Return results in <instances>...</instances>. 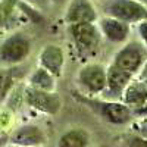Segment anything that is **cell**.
Instances as JSON below:
<instances>
[{
  "label": "cell",
  "instance_id": "cell-1",
  "mask_svg": "<svg viewBox=\"0 0 147 147\" xmlns=\"http://www.w3.org/2000/svg\"><path fill=\"white\" fill-rule=\"evenodd\" d=\"M99 7L105 16L125 24H138L147 19V6L137 0H99Z\"/></svg>",
  "mask_w": 147,
  "mask_h": 147
},
{
  "label": "cell",
  "instance_id": "cell-2",
  "mask_svg": "<svg viewBox=\"0 0 147 147\" xmlns=\"http://www.w3.org/2000/svg\"><path fill=\"white\" fill-rule=\"evenodd\" d=\"M71 38L81 56H90L96 53L100 46L102 34L94 24H75L69 25Z\"/></svg>",
  "mask_w": 147,
  "mask_h": 147
},
{
  "label": "cell",
  "instance_id": "cell-3",
  "mask_svg": "<svg viewBox=\"0 0 147 147\" xmlns=\"http://www.w3.org/2000/svg\"><path fill=\"white\" fill-rule=\"evenodd\" d=\"M147 60V55L144 50V46L136 41H131L125 44L121 50L115 55L112 65L121 71H125L131 75L138 74L140 69Z\"/></svg>",
  "mask_w": 147,
  "mask_h": 147
},
{
  "label": "cell",
  "instance_id": "cell-4",
  "mask_svg": "<svg viewBox=\"0 0 147 147\" xmlns=\"http://www.w3.org/2000/svg\"><path fill=\"white\" fill-rule=\"evenodd\" d=\"M31 52V43L24 34H13L0 46V60L7 65H16L24 62Z\"/></svg>",
  "mask_w": 147,
  "mask_h": 147
},
{
  "label": "cell",
  "instance_id": "cell-5",
  "mask_svg": "<svg viewBox=\"0 0 147 147\" xmlns=\"http://www.w3.org/2000/svg\"><path fill=\"white\" fill-rule=\"evenodd\" d=\"M77 81L88 94H100L106 90V68L102 63L84 65L77 75Z\"/></svg>",
  "mask_w": 147,
  "mask_h": 147
},
{
  "label": "cell",
  "instance_id": "cell-6",
  "mask_svg": "<svg viewBox=\"0 0 147 147\" xmlns=\"http://www.w3.org/2000/svg\"><path fill=\"white\" fill-rule=\"evenodd\" d=\"M24 102L28 106L40 110V112L49 113V115H55L59 112L60 109V99L55 93H49V91H41V90H35L28 87L24 93Z\"/></svg>",
  "mask_w": 147,
  "mask_h": 147
},
{
  "label": "cell",
  "instance_id": "cell-7",
  "mask_svg": "<svg viewBox=\"0 0 147 147\" xmlns=\"http://www.w3.org/2000/svg\"><path fill=\"white\" fill-rule=\"evenodd\" d=\"M97 18V9L91 0H71L65 12V19L69 25L94 24Z\"/></svg>",
  "mask_w": 147,
  "mask_h": 147
},
{
  "label": "cell",
  "instance_id": "cell-8",
  "mask_svg": "<svg viewBox=\"0 0 147 147\" xmlns=\"http://www.w3.org/2000/svg\"><path fill=\"white\" fill-rule=\"evenodd\" d=\"M96 105L97 112L100 113V116L115 125H122L127 124L132 119V112L128 106H125L122 102L116 100H109V102H91Z\"/></svg>",
  "mask_w": 147,
  "mask_h": 147
},
{
  "label": "cell",
  "instance_id": "cell-9",
  "mask_svg": "<svg viewBox=\"0 0 147 147\" xmlns=\"http://www.w3.org/2000/svg\"><path fill=\"white\" fill-rule=\"evenodd\" d=\"M38 63H40V68L47 71L55 78L60 77L63 71V63H65L63 50L56 44L44 46L38 55Z\"/></svg>",
  "mask_w": 147,
  "mask_h": 147
},
{
  "label": "cell",
  "instance_id": "cell-10",
  "mask_svg": "<svg viewBox=\"0 0 147 147\" xmlns=\"http://www.w3.org/2000/svg\"><path fill=\"white\" fill-rule=\"evenodd\" d=\"M121 97L122 103L128 106L134 115L147 103V85H144L140 80H131Z\"/></svg>",
  "mask_w": 147,
  "mask_h": 147
},
{
  "label": "cell",
  "instance_id": "cell-11",
  "mask_svg": "<svg viewBox=\"0 0 147 147\" xmlns=\"http://www.w3.org/2000/svg\"><path fill=\"white\" fill-rule=\"evenodd\" d=\"M99 31L112 43H124L128 40L129 35V25L125 22H121L113 18L103 16L99 19Z\"/></svg>",
  "mask_w": 147,
  "mask_h": 147
},
{
  "label": "cell",
  "instance_id": "cell-12",
  "mask_svg": "<svg viewBox=\"0 0 147 147\" xmlns=\"http://www.w3.org/2000/svg\"><path fill=\"white\" fill-rule=\"evenodd\" d=\"M132 75L125 71H121L116 66L110 65L106 69V90L105 94L110 97H121L124 90L127 88V85L131 82Z\"/></svg>",
  "mask_w": 147,
  "mask_h": 147
},
{
  "label": "cell",
  "instance_id": "cell-13",
  "mask_svg": "<svg viewBox=\"0 0 147 147\" xmlns=\"http://www.w3.org/2000/svg\"><path fill=\"white\" fill-rule=\"evenodd\" d=\"M10 140L13 144L22 147H35L44 143V134L35 125H24L12 134Z\"/></svg>",
  "mask_w": 147,
  "mask_h": 147
},
{
  "label": "cell",
  "instance_id": "cell-14",
  "mask_svg": "<svg viewBox=\"0 0 147 147\" xmlns=\"http://www.w3.org/2000/svg\"><path fill=\"white\" fill-rule=\"evenodd\" d=\"M90 141L88 132L81 128L69 129L59 138V147H87Z\"/></svg>",
  "mask_w": 147,
  "mask_h": 147
},
{
  "label": "cell",
  "instance_id": "cell-15",
  "mask_svg": "<svg viewBox=\"0 0 147 147\" xmlns=\"http://www.w3.org/2000/svg\"><path fill=\"white\" fill-rule=\"evenodd\" d=\"M30 87L35 88V90L53 93V90H55V77L38 66L30 77Z\"/></svg>",
  "mask_w": 147,
  "mask_h": 147
},
{
  "label": "cell",
  "instance_id": "cell-16",
  "mask_svg": "<svg viewBox=\"0 0 147 147\" xmlns=\"http://www.w3.org/2000/svg\"><path fill=\"white\" fill-rule=\"evenodd\" d=\"M132 128H134V131H136L137 136H140L141 138L147 140V116L136 121L132 124Z\"/></svg>",
  "mask_w": 147,
  "mask_h": 147
},
{
  "label": "cell",
  "instance_id": "cell-17",
  "mask_svg": "<svg viewBox=\"0 0 147 147\" xmlns=\"http://www.w3.org/2000/svg\"><path fill=\"white\" fill-rule=\"evenodd\" d=\"M9 85H10V77L9 74H0V99H3L6 96L7 90H9Z\"/></svg>",
  "mask_w": 147,
  "mask_h": 147
},
{
  "label": "cell",
  "instance_id": "cell-18",
  "mask_svg": "<svg viewBox=\"0 0 147 147\" xmlns=\"http://www.w3.org/2000/svg\"><path fill=\"white\" fill-rule=\"evenodd\" d=\"M127 147H147V140L134 134V136L127 138Z\"/></svg>",
  "mask_w": 147,
  "mask_h": 147
},
{
  "label": "cell",
  "instance_id": "cell-19",
  "mask_svg": "<svg viewBox=\"0 0 147 147\" xmlns=\"http://www.w3.org/2000/svg\"><path fill=\"white\" fill-rule=\"evenodd\" d=\"M137 31H138V35L141 38V43L144 46H147V19L138 22V27H137Z\"/></svg>",
  "mask_w": 147,
  "mask_h": 147
},
{
  "label": "cell",
  "instance_id": "cell-20",
  "mask_svg": "<svg viewBox=\"0 0 147 147\" xmlns=\"http://www.w3.org/2000/svg\"><path fill=\"white\" fill-rule=\"evenodd\" d=\"M138 80H140L144 85H147V60H146V63L143 65V68L140 69V77H138Z\"/></svg>",
  "mask_w": 147,
  "mask_h": 147
},
{
  "label": "cell",
  "instance_id": "cell-21",
  "mask_svg": "<svg viewBox=\"0 0 147 147\" xmlns=\"http://www.w3.org/2000/svg\"><path fill=\"white\" fill-rule=\"evenodd\" d=\"M30 2H34V3H44L46 0H30Z\"/></svg>",
  "mask_w": 147,
  "mask_h": 147
},
{
  "label": "cell",
  "instance_id": "cell-22",
  "mask_svg": "<svg viewBox=\"0 0 147 147\" xmlns=\"http://www.w3.org/2000/svg\"><path fill=\"white\" fill-rule=\"evenodd\" d=\"M137 2H140L141 5H144V6H147V0H137Z\"/></svg>",
  "mask_w": 147,
  "mask_h": 147
},
{
  "label": "cell",
  "instance_id": "cell-23",
  "mask_svg": "<svg viewBox=\"0 0 147 147\" xmlns=\"http://www.w3.org/2000/svg\"><path fill=\"white\" fill-rule=\"evenodd\" d=\"M102 147H109V146H102Z\"/></svg>",
  "mask_w": 147,
  "mask_h": 147
}]
</instances>
